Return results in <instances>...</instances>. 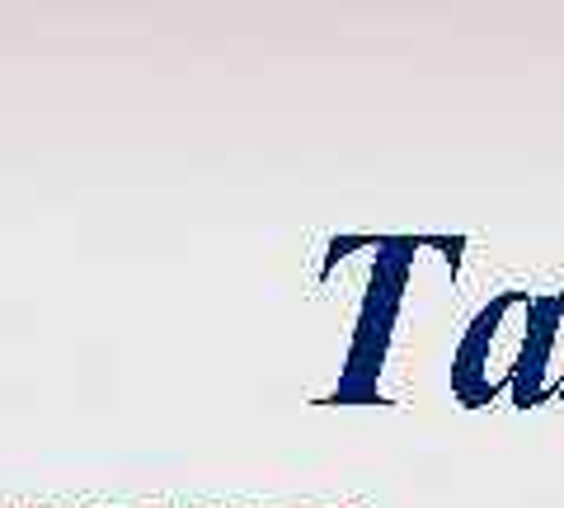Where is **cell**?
<instances>
[{
	"mask_svg": "<svg viewBox=\"0 0 564 508\" xmlns=\"http://www.w3.org/2000/svg\"><path fill=\"white\" fill-rule=\"evenodd\" d=\"M532 306H536L532 292H499L470 321L466 339L452 358V396L466 410H485L513 391L527 329H532Z\"/></svg>",
	"mask_w": 564,
	"mask_h": 508,
	"instance_id": "obj_2",
	"label": "cell"
},
{
	"mask_svg": "<svg viewBox=\"0 0 564 508\" xmlns=\"http://www.w3.org/2000/svg\"><path fill=\"white\" fill-rule=\"evenodd\" d=\"M419 250H423V240H377V273H372V283H367L352 354L339 377V391L329 396V406H386V396L377 391V377H381L386 358H391L400 302H404V292H410V269H414Z\"/></svg>",
	"mask_w": 564,
	"mask_h": 508,
	"instance_id": "obj_1",
	"label": "cell"
},
{
	"mask_svg": "<svg viewBox=\"0 0 564 508\" xmlns=\"http://www.w3.org/2000/svg\"><path fill=\"white\" fill-rule=\"evenodd\" d=\"M564 381V292H545L532 306V329H527V348L513 377V400L518 410H536L555 400Z\"/></svg>",
	"mask_w": 564,
	"mask_h": 508,
	"instance_id": "obj_3",
	"label": "cell"
}]
</instances>
